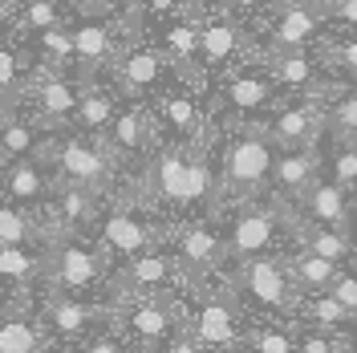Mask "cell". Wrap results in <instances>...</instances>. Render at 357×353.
<instances>
[{"instance_id": "6da1fadb", "label": "cell", "mask_w": 357, "mask_h": 353, "mask_svg": "<svg viewBox=\"0 0 357 353\" xmlns=\"http://www.w3.org/2000/svg\"><path fill=\"white\" fill-rule=\"evenodd\" d=\"M215 220L223 232V268L260 256H284L292 248V207L268 195L220 207Z\"/></svg>"}, {"instance_id": "7a4b0ae2", "label": "cell", "mask_w": 357, "mask_h": 353, "mask_svg": "<svg viewBox=\"0 0 357 353\" xmlns=\"http://www.w3.org/2000/svg\"><path fill=\"white\" fill-rule=\"evenodd\" d=\"M211 158H215V175H220V207L268 195V175H272L276 142L268 138L264 126L220 130L215 142H211Z\"/></svg>"}, {"instance_id": "3957f363", "label": "cell", "mask_w": 357, "mask_h": 353, "mask_svg": "<svg viewBox=\"0 0 357 353\" xmlns=\"http://www.w3.org/2000/svg\"><path fill=\"white\" fill-rule=\"evenodd\" d=\"M167 232H171V223L162 220V216H155L126 183H118V191H110V195L102 199V216L93 223L89 240L110 256V264H122L130 256L162 248Z\"/></svg>"}, {"instance_id": "277c9868", "label": "cell", "mask_w": 357, "mask_h": 353, "mask_svg": "<svg viewBox=\"0 0 357 353\" xmlns=\"http://www.w3.org/2000/svg\"><path fill=\"white\" fill-rule=\"evenodd\" d=\"M41 163L53 171L57 183L69 187H86L93 195H110L122 183V163L114 158L102 134H82V130H53L41 151Z\"/></svg>"}, {"instance_id": "5b68a950", "label": "cell", "mask_w": 357, "mask_h": 353, "mask_svg": "<svg viewBox=\"0 0 357 353\" xmlns=\"http://www.w3.org/2000/svg\"><path fill=\"white\" fill-rule=\"evenodd\" d=\"M178 305H183V329L191 333L207 353H240L252 317L244 313L236 292L223 285L220 276L207 280V285L183 288Z\"/></svg>"}, {"instance_id": "8992f818", "label": "cell", "mask_w": 357, "mask_h": 353, "mask_svg": "<svg viewBox=\"0 0 357 353\" xmlns=\"http://www.w3.org/2000/svg\"><path fill=\"white\" fill-rule=\"evenodd\" d=\"M220 280L236 301L244 305L252 321H292L296 305H301V288L292 285L284 256H260V260H244V264H227Z\"/></svg>"}, {"instance_id": "52a82bcc", "label": "cell", "mask_w": 357, "mask_h": 353, "mask_svg": "<svg viewBox=\"0 0 357 353\" xmlns=\"http://www.w3.org/2000/svg\"><path fill=\"white\" fill-rule=\"evenodd\" d=\"M110 256L89 236H53L45 243L41 285L49 296H110Z\"/></svg>"}, {"instance_id": "ba28073f", "label": "cell", "mask_w": 357, "mask_h": 353, "mask_svg": "<svg viewBox=\"0 0 357 353\" xmlns=\"http://www.w3.org/2000/svg\"><path fill=\"white\" fill-rule=\"evenodd\" d=\"M280 102V86L272 82L264 61L227 69L215 93V110H207L215 130H231V126H264V118L276 110Z\"/></svg>"}, {"instance_id": "9c48e42d", "label": "cell", "mask_w": 357, "mask_h": 353, "mask_svg": "<svg viewBox=\"0 0 357 353\" xmlns=\"http://www.w3.org/2000/svg\"><path fill=\"white\" fill-rule=\"evenodd\" d=\"M183 82V77H178ZM151 118H155V130H158V142H178V147H207L211 138H215V126H211V118L203 110L199 102V89L191 86V82H183V86H167L158 89L155 98H151Z\"/></svg>"}, {"instance_id": "30bf717a", "label": "cell", "mask_w": 357, "mask_h": 353, "mask_svg": "<svg viewBox=\"0 0 357 353\" xmlns=\"http://www.w3.org/2000/svg\"><path fill=\"white\" fill-rule=\"evenodd\" d=\"M114 329L122 333L138 353H155L183 329V305L178 296H110Z\"/></svg>"}, {"instance_id": "8fae6325", "label": "cell", "mask_w": 357, "mask_h": 353, "mask_svg": "<svg viewBox=\"0 0 357 353\" xmlns=\"http://www.w3.org/2000/svg\"><path fill=\"white\" fill-rule=\"evenodd\" d=\"M37 321L49 333L53 353H57L66 345H77V341L93 337V333L114 329V301L110 296H93L89 301V296H49L45 292Z\"/></svg>"}, {"instance_id": "7c38bea8", "label": "cell", "mask_w": 357, "mask_h": 353, "mask_svg": "<svg viewBox=\"0 0 357 353\" xmlns=\"http://www.w3.org/2000/svg\"><path fill=\"white\" fill-rule=\"evenodd\" d=\"M167 252L175 256L178 272L187 288L191 285H207L223 272V232L215 216H203V220H183L171 223L167 232Z\"/></svg>"}, {"instance_id": "4fadbf2b", "label": "cell", "mask_w": 357, "mask_h": 353, "mask_svg": "<svg viewBox=\"0 0 357 353\" xmlns=\"http://www.w3.org/2000/svg\"><path fill=\"white\" fill-rule=\"evenodd\" d=\"M187 288L183 272H178L175 256L162 248H151L142 256H130L110 272V296H178Z\"/></svg>"}, {"instance_id": "5bb4252c", "label": "cell", "mask_w": 357, "mask_h": 353, "mask_svg": "<svg viewBox=\"0 0 357 353\" xmlns=\"http://www.w3.org/2000/svg\"><path fill=\"white\" fill-rule=\"evenodd\" d=\"M82 89H86V82L69 77L61 69L41 66V73H33L21 89L24 114H29L37 126H45V130H66L73 110H77V102H82Z\"/></svg>"}, {"instance_id": "9a60e30c", "label": "cell", "mask_w": 357, "mask_h": 353, "mask_svg": "<svg viewBox=\"0 0 357 353\" xmlns=\"http://www.w3.org/2000/svg\"><path fill=\"white\" fill-rule=\"evenodd\" d=\"M106 147L114 151V158L122 163V171H134V167H142L151 151L158 147V130H155V118L151 110L142 106V102H126V106H118L114 114V122L106 126Z\"/></svg>"}, {"instance_id": "2e32d148", "label": "cell", "mask_w": 357, "mask_h": 353, "mask_svg": "<svg viewBox=\"0 0 357 353\" xmlns=\"http://www.w3.org/2000/svg\"><path fill=\"white\" fill-rule=\"evenodd\" d=\"M102 199L106 195H93L86 187H69V183H57L53 195L45 199L41 207V223H45V236H89L93 223L102 216Z\"/></svg>"}, {"instance_id": "e0dca14e", "label": "cell", "mask_w": 357, "mask_h": 353, "mask_svg": "<svg viewBox=\"0 0 357 353\" xmlns=\"http://www.w3.org/2000/svg\"><path fill=\"white\" fill-rule=\"evenodd\" d=\"M325 102L321 98H292L276 102V110L264 118V130L276 147H317L325 134Z\"/></svg>"}, {"instance_id": "ac0fdd59", "label": "cell", "mask_w": 357, "mask_h": 353, "mask_svg": "<svg viewBox=\"0 0 357 353\" xmlns=\"http://www.w3.org/2000/svg\"><path fill=\"white\" fill-rule=\"evenodd\" d=\"M114 82L118 89L126 93V98H155L158 89L171 82V73L175 69L167 66V57L151 49V45H134V49H122L118 57H114Z\"/></svg>"}, {"instance_id": "d6986e66", "label": "cell", "mask_w": 357, "mask_h": 353, "mask_svg": "<svg viewBox=\"0 0 357 353\" xmlns=\"http://www.w3.org/2000/svg\"><path fill=\"white\" fill-rule=\"evenodd\" d=\"M321 179V158L317 147H276L272 175H268V199L276 203H296Z\"/></svg>"}, {"instance_id": "ffe728a7", "label": "cell", "mask_w": 357, "mask_h": 353, "mask_svg": "<svg viewBox=\"0 0 357 353\" xmlns=\"http://www.w3.org/2000/svg\"><path fill=\"white\" fill-rule=\"evenodd\" d=\"M248 53V37L236 17H207L199 24V73L220 77Z\"/></svg>"}, {"instance_id": "44dd1931", "label": "cell", "mask_w": 357, "mask_h": 353, "mask_svg": "<svg viewBox=\"0 0 357 353\" xmlns=\"http://www.w3.org/2000/svg\"><path fill=\"white\" fill-rule=\"evenodd\" d=\"M296 220L321 223V227H345V232H357V207H354V191L337 187L329 179H317L305 195L292 203Z\"/></svg>"}, {"instance_id": "7402d4cb", "label": "cell", "mask_w": 357, "mask_h": 353, "mask_svg": "<svg viewBox=\"0 0 357 353\" xmlns=\"http://www.w3.org/2000/svg\"><path fill=\"white\" fill-rule=\"evenodd\" d=\"M69 33H73V73H77V82H93V73L110 69L114 57L122 53L114 24L102 21V17H89V21L73 24Z\"/></svg>"}, {"instance_id": "603a6c76", "label": "cell", "mask_w": 357, "mask_h": 353, "mask_svg": "<svg viewBox=\"0 0 357 353\" xmlns=\"http://www.w3.org/2000/svg\"><path fill=\"white\" fill-rule=\"evenodd\" d=\"M53 187H57V179L41 158H24V163L0 167V199L17 203L24 211H41L45 199L53 195Z\"/></svg>"}, {"instance_id": "cb8c5ba5", "label": "cell", "mask_w": 357, "mask_h": 353, "mask_svg": "<svg viewBox=\"0 0 357 353\" xmlns=\"http://www.w3.org/2000/svg\"><path fill=\"white\" fill-rule=\"evenodd\" d=\"M272 82L289 93H305V98H325V69L309 49H292V53H264L260 57Z\"/></svg>"}, {"instance_id": "d4e9b609", "label": "cell", "mask_w": 357, "mask_h": 353, "mask_svg": "<svg viewBox=\"0 0 357 353\" xmlns=\"http://www.w3.org/2000/svg\"><path fill=\"white\" fill-rule=\"evenodd\" d=\"M325 17L301 4V0H284L272 17V37H268V53H292V49H309L321 37Z\"/></svg>"}, {"instance_id": "484cf974", "label": "cell", "mask_w": 357, "mask_h": 353, "mask_svg": "<svg viewBox=\"0 0 357 353\" xmlns=\"http://www.w3.org/2000/svg\"><path fill=\"white\" fill-rule=\"evenodd\" d=\"M292 248H305V252H312V256H321L337 268L357 264V232L296 220V211H292Z\"/></svg>"}, {"instance_id": "4316f807", "label": "cell", "mask_w": 357, "mask_h": 353, "mask_svg": "<svg viewBox=\"0 0 357 353\" xmlns=\"http://www.w3.org/2000/svg\"><path fill=\"white\" fill-rule=\"evenodd\" d=\"M45 243L49 240L0 248V296H4V292H17V288H29V285H41Z\"/></svg>"}, {"instance_id": "83f0119b", "label": "cell", "mask_w": 357, "mask_h": 353, "mask_svg": "<svg viewBox=\"0 0 357 353\" xmlns=\"http://www.w3.org/2000/svg\"><path fill=\"white\" fill-rule=\"evenodd\" d=\"M317 158H321V179H329L345 191H357V142L341 138L325 126L321 142H317Z\"/></svg>"}, {"instance_id": "f1b7e54d", "label": "cell", "mask_w": 357, "mask_h": 353, "mask_svg": "<svg viewBox=\"0 0 357 353\" xmlns=\"http://www.w3.org/2000/svg\"><path fill=\"white\" fill-rule=\"evenodd\" d=\"M284 264H289V276H292V285L301 288V296L329 292L333 276L341 272L337 264L321 260V256H312V252H305V248H289V252H284Z\"/></svg>"}, {"instance_id": "f546056e", "label": "cell", "mask_w": 357, "mask_h": 353, "mask_svg": "<svg viewBox=\"0 0 357 353\" xmlns=\"http://www.w3.org/2000/svg\"><path fill=\"white\" fill-rule=\"evenodd\" d=\"M114 114H118V98L106 93V89H98L93 82H86L82 102H77V110H73V118H69V130L106 134V126L114 122Z\"/></svg>"}, {"instance_id": "4dcf8cb0", "label": "cell", "mask_w": 357, "mask_h": 353, "mask_svg": "<svg viewBox=\"0 0 357 353\" xmlns=\"http://www.w3.org/2000/svg\"><path fill=\"white\" fill-rule=\"evenodd\" d=\"M292 321L296 325H317V329H333V333H349L357 317L345 305H337L329 292H312V296H301Z\"/></svg>"}, {"instance_id": "1f68e13d", "label": "cell", "mask_w": 357, "mask_h": 353, "mask_svg": "<svg viewBox=\"0 0 357 353\" xmlns=\"http://www.w3.org/2000/svg\"><path fill=\"white\" fill-rule=\"evenodd\" d=\"M240 353H296V321H248Z\"/></svg>"}, {"instance_id": "d6a6232c", "label": "cell", "mask_w": 357, "mask_h": 353, "mask_svg": "<svg viewBox=\"0 0 357 353\" xmlns=\"http://www.w3.org/2000/svg\"><path fill=\"white\" fill-rule=\"evenodd\" d=\"M41 240H49L41 211H24L17 203L0 199V248H8V243H41Z\"/></svg>"}, {"instance_id": "836d02e7", "label": "cell", "mask_w": 357, "mask_h": 353, "mask_svg": "<svg viewBox=\"0 0 357 353\" xmlns=\"http://www.w3.org/2000/svg\"><path fill=\"white\" fill-rule=\"evenodd\" d=\"M33 49L41 53L45 69H73V33L69 24H57V29H41L33 33Z\"/></svg>"}, {"instance_id": "e575fe53", "label": "cell", "mask_w": 357, "mask_h": 353, "mask_svg": "<svg viewBox=\"0 0 357 353\" xmlns=\"http://www.w3.org/2000/svg\"><path fill=\"white\" fill-rule=\"evenodd\" d=\"M321 102H325V122H329V130L357 142V86L333 89V93L321 98Z\"/></svg>"}, {"instance_id": "d590c367", "label": "cell", "mask_w": 357, "mask_h": 353, "mask_svg": "<svg viewBox=\"0 0 357 353\" xmlns=\"http://www.w3.org/2000/svg\"><path fill=\"white\" fill-rule=\"evenodd\" d=\"M17 24L29 29V33L57 29V24H66V8H61V0H21V8H17Z\"/></svg>"}, {"instance_id": "8d00e7d4", "label": "cell", "mask_w": 357, "mask_h": 353, "mask_svg": "<svg viewBox=\"0 0 357 353\" xmlns=\"http://www.w3.org/2000/svg\"><path fill=\"white\" fill-rule=\"evenodd\" d=\"M296 353H354V345H349V333L296 325Z\"/></svg>"}, {"instance_id": "74e56055", "label": "cell", "mask_w": 357, "mask_h": 353, "mask_svg": "<svg viewBox=\"0 0 357 353\" xmlns=\"http://www.w3.org/2000/svg\"><path fill=\"white\" fill-rule=\"evenodd\" d=\"M24 53L13 45H0V106L17 102V89L24 86Z\"/></svg>"}, {"instance_id": "f35d334b", "label": "cell", "mask_w": 357, "mask_h": 353, "mask_svg": "<svg viewBox=\"0 0 357 353\" xmlns=\"http://www.w3.org/2000/svg\"><path fill=\"white\" fill-rule=\"evenodd\" d=\"M57 353H138V350L118 329H106V333H93L86 341H77V345H66V350H57Z\"/></svg>"}, {"instance_id": "ab89813d", "label": "cell", "mask_w": 357, "mask_h": 353, "mask_svg": "<svg viewBox=\"0 0 357 353\" xmlns=\"http://www.w3.org/2000/svg\"><path fill=\"white\" fill-rule=\"evenodd\" d=\"M329 66H337L345 73V82L357 86V33L354 37H337V41L329 45Z\"/></svg>"}, {"instance_id": "60d3db41", "label": "cell", "mask_w": 357, "mask_h": 353, "mask_svg": "<svg viewBox=\"0 0 357 353\" xmlns=\"http://www.w3.org/2000/svg\"><path fill=\"white\" fill-rule=\"evenodd\" d=\"M329 296H333L337 305H345V309L357 317V264L341 268L333 276V285H329Z\"/></svg>"}, {"instance_id": "b9f144b4", "label": "cell", "mask_w": 357, "mask_h": 353, "mask_svg": "<svg viewBox=\"0 0 357 353\" xmlns=\"http://www.w3.org/2000/svg\"><path fill=\"white\" fill-rule=\"evenodd\" d=\"M138 8L151 21H171L178 13H187V0H138Z\"/></svg>"}, {"instance_id": "7bdbcfd3", "label": "cell", "mask_w": 357, "mask_h": 353, "mask_svg": "<svg viewBox=\"0 0 357 353\" xmlns=\"http://www.w3.org/2000/svg\"><path fill=\"white\" fill-rule=\"evenodd\" d=\"M130 0H77V8L86 13V17H102V21H110L114 13H122Z\"/></svg>"}, {"instance_id": "ee69618b", "label": "cell", "mask_w": 357, "mask_h": 353, "mask_svg": "<svg viewBox=\"0 0 357 353\" xmlns=\"http://www.w3.org/2000/svg\"><path fill=\"white\" fill-rule=\"evenodd\" d=\"M155 353H207V350H203V345H199V341H195L187 329H178L175 337H171V341H162Z\"/></svg>"}, {"instance_id": "f6af8a7d", "label": "cell", "mask_w": 357, "mask_h": 353, "mask_svg": "<svg viewBox=\"0 0 357 353\" xmlns=\"http://www.w3.org/2000/svg\"><path fill=\"white\" fill-rule=\"evenodd\" d=\"M329 17H333V21L341 24V29L357 33V0H341V4H337V8L329 13Z\"/></svg>"}, {"instance_id": "bcb514c9", "label": "cell", "mask_w": 357, "mask_h": 353, "mask_svg": "<svg viewBox=\"0 0 357 353\" xmlns=\"http://www.w3.org/2000/svg\"><path fill=\"white\" fill-rule=\"evenodd\" d=\"M268 4H276V0H227L231 13H264Z\"/></svg>"}, {"instance_id": "7dc6e473", "label": "cell", "mask_w": 357, "mask_h": 353, "mask_svg": "<svg viewBox=\"0 0 357 353\" xmlns=\"http://www.w3.org/2000/svg\"><path fill=\"white\" fill-rule=\"evenodd\" d=\"M301 4H309V8H317V13H321V17H329L341 0H301Z\"/></svg>"}, {"instance_id": "c3c4849f", "label": "cell", "mask_w": 357, "mask_h": 353, "mask_svg": "<svg viewBox=\"0 0 357 353\" xmlns=\"http://www.w3.org/2000/svg\"><path fill=\"white\" fill-rule=\"evenodd\" d=\"M349 345H354V353H357V321H354V329H349Z\"/></svg>"}, {"instance_id": "681fc988", "label": "cell", "mask_w": 357, "mask_h": 353, "mask_svg": "<svg viewBox=\"0 0 357 353\" xmlns=\"http://www.w3.org/2000/svg\"><path fill=\"white\" fill-rule=\"evenodd\" d=\"M354 207H357V191H354Z\"/></svg>"}]
</instances>
